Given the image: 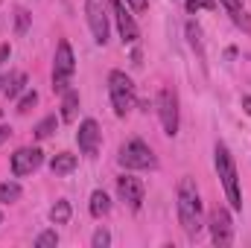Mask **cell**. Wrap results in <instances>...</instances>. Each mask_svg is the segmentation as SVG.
<instances>
[{
    "mask_svg": "<svg viewBox=\"0 0 251 248\" xmlns=\"http://www.w3.org/2000/svg\"><path fill=\"white\" fill-rule=\"evenodd\" d=\"M158 117H161V125L170 137L178 134V97L173 88H161L158 94Z\"/></svg>",
    "mask_w": 251,
    "mask_h": 248,
    "instance_id": "obj_7",
    "label": "cell"
},
{
    "mask_svg": "<svg viewBox=\"0 0 251 248\" xmlns=\"http://www.w3.org/2000/svg\"><path fill=\"white\" fill-rule=\"evenodd\" d=\"M187 38L190 44H193V50H199V56H201V29H199V24H187Z\"/></svg>",
    "mask_w": 251,
    "mask_h": 248,
    "instance_id": "obj_24",
    "label": "cell"
},
{
    "mask_svg": "<svg viewBox=\"0 0 251 248\" xmlns=\"http://www.w3.org/2000/svg\"><path fill=\"white\" fill-rule=\"evenodd\" d=\"M0 222H3V213H0Z\"/></svg>",
    "mask_w": 251,
    "mask_h": 248,
    "instance_id": "obj_32",
    "label": "cell"
},
{
    "mask_svg": "<svg viewBox=\"0 0 251 248\" xmlns=\"http://www.w3.org/2000/svg\"><path fill=\"white\" fill-rule=\"evenodd\" d=\"M85 12H88V26L94 32V41L97 44H108L111 26H108V12L102 9V3L100 0H88L85 3Z\"/></svg>",
    "mask_w": 251,
    "mask_h": 248,
    "instance_id": "obj_8",
    "label": "cell"
},
{
    "mask_svg": "<svg viewBox=\"0 0 251 248\" xmlns=\"http://www.w3.org/2000/svg\"><path fill=\"white\" fill-rule=\"evenodd\" d=\"M9 134H12V128H9V125H0V146L9 140Z\"/></svg>",
    "mask_w": 251,
    "mask_h": 248,
    "instance_id": "obj_28",
    "label": "cell"
},
{
    "mask_svg": "<svg viewBox=\"0 0 251 248\" xmlns=\"http://www.w3.org/2000/svg\"><path fill=\"white\" fill-rule=\"evenodd\" d=\"M3 82H6V76H0V91H3Z\"/></svg>",
    "mask_w": 251,
    "mask_h": 248,
    "instance_id": "obj_31",
    "label": "cell"
},
{
    "mask_svg": "<svg viewBox=\"0 0 251 248\" xmlns=\"http://www.w3.org/2000/svg\"><path fill=\"white\" fill-rule=\"evenodd\" d=\"M53 246H59V234L56 231H44V234L35 237V248H53Z\"/></svg>",
    "mask_w": 251,
    "mask_h": 248,
    "instance_id": "obj_23",
    "label": "cell"
},
{
    "mask_svg": "<svg viewBox=\"0 0 251 248\" xmlns=\"http://www.w3.org/2000/svg\"><path fill=\"white\" fill-rule=\"evenodd\" d=\"M29 21H32V15H29L26 9H15V32H18V35H24V32L29 29Z\"/></svg>",
    "mask_w": 251,
    "mask_h": 248,
    "instance_id": "obj_21",
    "label": "cell"
},
{
    "mask_svg": "<svg viewBox=\"0 0 251 248\" xmlns=\"http://www.w3.org/2000/svg\"><path fill=\"white\" fill-rule=\"evenodd\" d=\"M76 111H79V91L67 88L62 94V120L64 123H73L76 120Z\"/></svg>",
    "mask_w": 251,
    "mask_h": 248,
    "instance_id": "obj_15",
    "label": "cell"
},
{
    "mask_svg": "<svg viewBox=\"0 0 251 248\" xmlns=\"http://www.w3.org/2000/svg\"><path fill=\"white\" fill-rule=\"evenodd\" d=\"M59 120H62V117H56V114H50V117H44L41 123L35 125V131H32V134H35L38 140H47V137H53V131L59 128Z\"/></svg>",
    "mask_w": 251,
    "mask_h": 248,
    "instance_id": "obj_19",
    "label": "cell"
},
{
    "mask_svg": "<svg viewBox=\"0 0 251 248\" xmlns=\"http://www.w3.org/2000/svg\"><path fill=\"white\" fill-rule=\"evenodd\" d=\"M91 246H94V248H105V246H111V234H108L105 228H100V231L94 234V240H91Z\"/></svg>",
    "mask_w": 251,
    "mask_h": 248,
    "instance_id": "obj_25",
    "label": "cell"
},
{
    "mask_svg": "<svg viewBox=\"0 0 251 248\" xmlns=\"http://www.w3.org/2000/svg\"><path fill=\"white\" fill-rule=\"evenodd\" d=\"M111 18H114V24H117V29H120L123 44H134V41L140 38V29H137L134 18L128 15V6H126L123 0H111Z\"/></svg>",
    "mask_w": 251,
    "mask_h": 248,
    "instance_id": "obj_11",
    "label": "cell"
},
{
    "mask_svg": "<svg viewBox=\"0 0 251 248\" xmlns=\"http://www.w3.org/2000/svg\"><path fill=\"white\" fill-rule=\"evenodd\" d=\"M243 108H246V114H251V97H243Z\"/></svg>",
    "mask_w": 251,
    "mask_h": 248,
    "instance_id": "obj_30",
    "label": "cell"
},
{
    "mask_svg": "<svg viewBox=\"0 0 251 248\" xmlns=\"http://www.w3.org/2000/svg\"><path fill=\"white\" fill-rule=\"evenodd\" d=\"M207 228H210V240H213V246H219V248L234 246V219H231V210L216 207V210L210 213Z\"/></svg>",
    "mask_w": 251,
    "mask_h": 248,
    "instance_id": "obj_6",
    "label": "cell"
},
{
    "mask_svg": "<svg viewBox=\"0 0 251 248\" xmlns=\"http://www.w3.org/2000/svg\"><path fill=\"white\" fill-rule=\"evenodd\" d=\"M35 102H38V94L35 91H24V97L18 99V114H26Z\"/></svg>",
    "mask_w": 251,
    "mask_h": 248,
    "instance_id": "obj_22",
    "label": "cell"
},
{
    "mask_svg": "<svg viewBox=\"0 0 251 248\" xmlns=\"http://www.w3.org/2000/svg\"><path fill=\"white\" fill-rule=\"evenodd\" d=\"M50 222H53V225H67V222H70V201H67V198H59V201L50 207Z\"/></svg>",
    "mask_w": 251,
    "mask_h": 248,
    "instance_id": "obj_18",
    "label": "cell"
},
{
    "mask_svg": "<svg viewBox=\"0 0 251 248\" xmlns=\"http://www.w3.org/2000/svg\"><path fill=\"white\" fill-rule=\"evenodd\" d=\"M213 161H216V173H219V181L222 190L228 196V204L231 210H243V196H240V178H237V164L228 152L225 143H216V152H213Z\"/></svg>",
    "mask_w": 251,
    "mask_h": 248,
    "instance_id": "obj_2",
    "label": "cell"
},
{
    "mask_svg": "<svg viewBox=\"0 0 251 248\" xmlns=\"http://www.w3.org/2000/svg\"><path fill=\"white\" fill-rule=\"evenodd\" d=\"M41 164H44V152H41L38 146L18 149V152L12 155V173H15L18 178H24V175H32V173H35Z\"/></svg>",
    "mask_w": 251,
    "mask_h": 248,
    "instance_id": "obj_9",
    "label": "cell"
},
{
    "mask_svg": "<svg viewBox=\"0 0 251 248\" xmlns=\"http://www.w3.org/2000/svg\"><path fill=\"white\" fill-rule=\"evenodd\" d=\"M76 143H79V152H82L85 158H97L100 143H102V131H100L97 120H82V123H79Z\"/></svg>",
    "mask_w": 251,
    "mask_h": 248,
    "instance_id": "obj_10",
    "label": "cell"
},
{
    "mask_svg": "<svg viewBox=\"0 0 251 248\" xmlns=\"http://www.w3.org/2000/svg\"><path fill=\"white\" fill-rule=\"evenodd\" d=\"M108 213H111V198L105 196V190H94V193H91V216L102 219V216H108Z\"/></svg>",
    "mask_w": 251,
    "mask_h": 248,
    "instance_id": "obj_17",
    "label": "cell"
},
{
    "mask_svg": "<svg viewBox=\"0 0 251 248\" xmlns=\"http://www.w3.org/2000/svg\"><path fill=\"white\" fill-rule=\"evenodd\" d=\"M108 97H111V105H114L117 117H126L134 108L137 91H134V82L126 76L123 70H111L108 73Z\"/></svg>",
    "mask_w": 251,
    "mask_h": 248,
    "instance_id": "obj_3",
    "label": "cell"
},
{
    "mask_svg": "<svg viewBox=\"0 0 251 248\" xmlns=\"http://www.w3.org/2000/svg\"><path fill=\"white\" fill-rule=\"evenodd\" d=\"M21 193H24L21 184H15V181H3V184H0V201H3V204H12V201L21 198Z\"/></svg>",
    "mask_w": 251,
    "mask_h": 248,
    "instance_id": "obj_20",
    "label": "cell"
},
{
    "mask_svg": "<svg viewBox=\"0 0 251 248\" xmlns=\"http://www.w3.org/2000/svg\"><path fill=\"white\" fill-rule=\"evenodd\" d=\"M9 56H12V47H9V44H3V47H0V64L6 62Z\"/></svg>",
    "mask_w": 251,
    "mask_h": 248,
    "instance_id": "obj_29",
    "label": "cell"
},
{
    "mask_svg": "<svg viewBox=\"0 0 251 248\" xmlns=\"http://www.w3.org/2000/svg\"><path fill=\"white\" fill-rule=\"evenodd\" d=\"M126 6L134 9V12H146L149 9V0H126Z\"/></svg>",
    "mask_w": 251,
    "mask_h": 248,
    "instance_id": "obj_27",
    "label": "cell"
},
{
    "mask_svg": "<svg viewBox=\"0 0 251 248\" xmlns=\"http://www.w3.org/2000/svg\"><path fill=\"white\" fill-rule=\"evenodd\" d=\"M225 9H228V15H231V21L240 26V29H246V32H251V18L249 12H246V6H243V0H219Z\"/></svg>",
    "mask_w": 251,
    "mask_h": 248,
    "instance_id": "obj_13",
    "label": "cell"
},
{
    "mask_svg": "<svg viewBox=\"0 0 251 248\" xmlns=\"http://www.w3.org/2000/svg\"><path fill=\"white\" fill-rule=\"evenodd\" d=\"M176 198H178V222H181V228H184V234L190 240H196L201 234V228H204V207H201L199 187H196V181L190 175H184L178 181Z\"/></svg>",
    "mask_w": 251,
    "mask_h": 248,
    "instance_id": "obj_1",
    "label": "cell"
},
{
    "mask_svg": "<svg viewBox=\"0 0 251 248\" xmlns=\"http://www.w3.org/2000/svg\"><path fill=\"white\" fill-rule=\"evenodd\" d=\"M184 6H187V12H201V9H213L216 0H184Z\"/></svg>",
    "mask_w": 251,
    "mask_h": 248,
    "instance_id": "obj_26",
    "label": "cell"
},
{
    "mask_svg": "<svg viewBox=\"0 0 251 248\" xmlns=\"http://www.w3.org/2000/svg\"><path fill=\"white\" fill-rule=\"evenodd\" d=\"M117 161H120V167H126V170H155L158 167L155 152L143 140H126L123 146H120Z\"/></svg>",
    "mask_w": 251,
    "mask_h": 248,
    "instance_id": "obj_5",
    "label": "cell"
},
{
    "mask_svg": "<svg viewBox=\"0 0 251 248\" xmlns=\"http://www.w3.org/2000/svg\"><path fill=\"white\" fill-rule=\"evenodd\" d=\"M76 164H79L76 155H70V152H59V155L50 161V170H53V175H67V173L76 170Z\"/></svg>",
    "mask_w": 251,
    "mask_h": 248,
    "instance_id": "obj_16",
    "label": "cell"
},
{
    "mask_svg": "<svg viewBox=\"0 0 251 248\" xmlns=\"http://www.w3.org/2000/svg\"><path fill=\"white\" fill-rule=\"evenodd\" d=\"M24 91H26V73H24V70L9 73L6 82H3V94H6L9 99H15V97H21Z\"/></svg>",
    "mask_w": 251,
    "mask_h": 248,
    "instance_id": "obj_14",
    "label": "cell"
},
{
    "mask_svg": "<svg viewBox=\"0 0 251 248\" xmlns=\"http://www.w3.org/2000/svg\"><path fill=\"white\" fill-rule=\"evenodd\" d=\"M143 181L140 178H134V175H120L117 178V196H120V201L128 204L131 210H140L143 207Z\"/></svg>",
    "mask_w": 251,
    "mask_h": 248,
    "instance_id": "obj_12",
    "label": "cell"
},
{
    "mask_svg": "<svg viewBox=\"0 0 251 248\" xmlns=\"http://www.w3.org/2000/svg\"><path fill=\"white\" fill-rule=\"evenodd\" d=\"M73 70H76L73 47H70L67 38H62V41L56 44V56H53V91H56V94H64V91L70 88Z\"/></svg>",
    "mask_w": 251,
    "mask_h": 248,
    "instance_id": "obj_4",
    "label": "cell"
}]
</instances>
